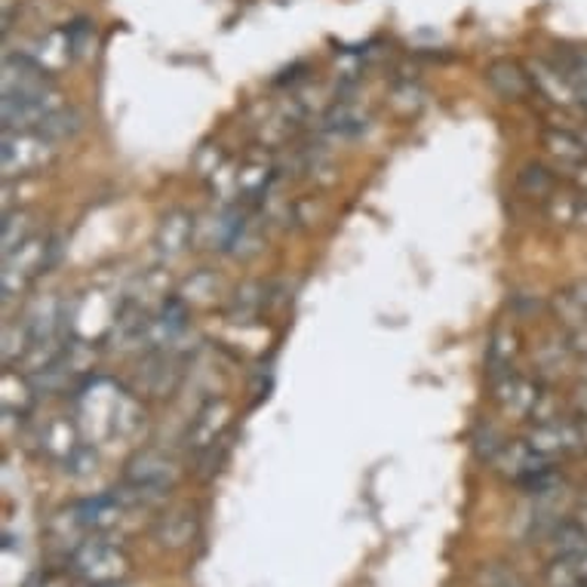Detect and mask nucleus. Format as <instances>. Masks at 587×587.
Listing matches in <instances>:
<instances>
[{
  "instance_id": "obj_18",
  "label": "nucleus",
  "mask_w": 587,
  "mask_h": 587,
  "mask_svg": "<svg viewBox=\"0 0 587 587\" xmlns=\"http://www.w3.org/2000/svg\"><path fill=\"white\" fill-rule=\"evenodd\" d=\"M25 56H32L34 63L41 65L44 71H49V75H56L59 68H65V65L71 63L75 56H71V44H68V32H47L44 37H37V41H32L29 44V49H25Z\"/></svg>"
},
{
  "instance_id": "obj_37",
  "label": "nucleus",
  "mask_w": 587,
  "mask_h": 587,
  "mask_svg": "<svg viewBox=\"0 0 587 587\" xmlns=\"http://www.w3.org/2000/svg\"><path fill=\"white\" fill-rule=\"evenodd\" d=\"M569 406L575 418H587V382H578V385L572 387Z\"/></svg>"
},
{
  "instance_id": "obj_11",
  "label": "nucleus",
  "mask_w": 587,
  "mask_h": 587,
  "mask_svg": "<svg viewBox=\"0 0 587 587\" xmlns=\"http://www.w3.org/2000/svg\"><path fill=\"white\" fill-rule=\"evenodd\" d=\"M191 240H194V216L188 210L176 206V210H170L167 216L160 218L155 234V247L163 262L182 259L188 249H191Z\"/></svg>"
},
{
  "instance_id": "obj_39",
  "label": "nucleus",
  "mask_w": 587,
  "mask_h": 587,
  "mask_svg": "<svg viewBox=\"0 0 587 587\" xmlns=\"http://www.w3.org/2000/svg\"><path fill=\"white\" fill-rule=\"evenodd\" d=\"M575 228L587 234V194H582V203H578V218H575Z\"/></svg>"
},
{
  "instance_id": "obj_22",
  "label": "nucleus",
  "mask_w": 587,
  "mask_h": 587,
  "mask_svg": "<svg viewBox=\"0 0 587 587\" xmlns=\"http://www.w3.org/2000/svg\"><path fill=\"white\" fill-rule=\"evenodd\" d=\"M578 203H582V191L560 185L554 194L544 201V218H548L554 228H575V218H578Z\"/></svg>"
},
{
  "instance_id": "obj_25",
  "label": "nucleus",
  "mask_w": 587,
  "mask_h": 587,
  "mask_svg": "<svg viewBox=\"0 0 587 587\" xmlns=\"http://www.w3.org/2000/svg\"><path fill=\"white\" fill-rule=\"evenodd\" d=\"M80 129H83V117H80L75 109L53 111L47 121L37 126V133H41V136H47L49 142H56V145H59V142L75 139Z\"/></svg>"
},
{
  "instance_id": "obj_27",
  "label": "nucleus",
  "mask_w": 587,
  "mask_h": 587,
  "mask_svg": "<svg viewBox=\"0 0 587 587\" xmlns=\"http://www.w3.org/2000/svg\"><path fill=\"white\" fill-rule=\"evenodd\" d=\"M218 295V278L216 274H210V271H201V274H194V278L188 280L185 290H182V298H185V305H213Z\"/></svg>"
},
{
  "instance_id": "obj_44",
  "label": "nucleus",
  "mask_w": 587,
  "mask_h": 587,
  "mask_svg": "<svg viewBox=\"0 0 587 587\" xmlns=\"http://www.w3.org/2000/svg\"><path fill=\"white\" fill-rule=\"evenodd\" d=\"M575 587H587V582H582V585H575Z\"/></svg>"
},
{
  "instance_id": "obj_5",
  "label": "nucleus",
  "mask_w": 587,
  "mask_h": 587,
  "mask_svg": "<svg viewBox=\"0 0 587 587\" xmlns=\"http://www.w3.org/2000/svg\"><path fill=\"white\" fill-rule=\"evenodd\" d=\"M234 418V403L228 397H210L203 403L201 409L194 413L191 425H188V449L191 452H210L213 447H218L225 440V431L232 428Z\"/></svg>"
},
{
  "instance_id": "obj_33",
  "label": "nucleus",
  "mask_w": 587,
  "mask_h": 587,
  "mask_svg": "<svg viewBox=\"0 0 587 587\" xmlns=\"http://www.w3.org/2000/svg\"><path fill=\"white\" fill-rule=\"evenodd\" d=\"M508 440H501V433L489 428V425H479L477 433H474V447H477L479 459H486V462H495V455L501 452Z\"/></svg>"
},
{
  "instance_id": "obj_1",
  "label": "nucleus",
  "mask_w": 587,
  "mask_h": 587,
  "mask_svg": "<svg viewBox=\"0 0 587 587\" xmlns=\"http://www.w3.org/2000/svg\"><path fill=\"white\" fill-rule=\"evenodd\" d=\"M78 416L95 428L102 437H133L145 425V409L133 394H126L109 379H93L78 397Z\"/></svg>"
},
{
  "instance_id": "obj_3",
  "label": "nucleus",
  "mask_w": 587,
  "mask_h": 587,
  "mask_svg": "<svg viewBox=\"0 0 587 587\" xmlns=\"http://www.w3.org/2000/svg\"><path fill=\"white\" fill-rule=\"evenodd\" d=\"M53 256H56V240L49 234H32L22 247L3 256V274H0L3 298H16L41 274H47Z\"/></svg>"
},
{
  "instance_id": "obj_30",
  "label": "nucleus",
  "mask_w": 587,
  "mask_h": 587,
  "mask_svg": "<svg viewBox=\"0 0 587 587\" xmlns=\"http://www.w3.org/2000/svg\"><path fill=\"white\" fill-rule=\"evenodd\" d=\"M554 65L572 80V83H587V47L563 49Z\"/></svg>"
},
{
  "instance_id": "obj_41",
  "label": "nucleus",
  "mask_w": 587,
  "mask_h": 587,
  "mask_svg": "<svg viewBox=\"0 0 587 587\" xmlns=\"http://www.w3.org/2000/svg\"><path fill=\"white\" fill-rule=\"evenodd\" d=\"M575 95H578V109L587 114V83H575Z\"/></svg>"
},
{
  "instance_id": "obj_36",
  "label": "nucleus",
  "mask_w": 587,
  "mask_h": 587,
  "mask_svg": "<svg viewBox=\"0 0 587 587\" xmlns=\"http://www.w3.org/2000/svg\"><path fill=\"white\" fill-rule=\"evenodd\" d=\"M529 418H532V421H556V418H563L560 416V400H556L548 387L541 391L539 403H535V409H532V416Z\"/></svg>"
},
{
  "instance_id": "obj_43",
  "label": "nucleus",
  "mask_w": 587,
  "mask_h": 587,
  "mask_svg": "<svg viewBox=\"0 0 587 587\" xmlns=\"http://www.w3.org/2000/svg\"><path fill=\"white\" fill-rule=\"evenodd\" d=\"M575 133H578V139L585 142V148H587V124L582 126V129H575Z\"/></svg>"
},
{
  "instance_id": "obj_32",
  "label": "nucleus",
  "mask_w": 587,
  "mask_h": 587,
  "mask_svg": "<svg viewBox=\"0 0 587 587\" xmlns=\"http://www.w3.org/2000/svg\"><path fill=\"white\" fill-rule=\"evenodd\" d=\"M222 167H225V155H222L218 145H203L201 151L194 155V170L201 179H213Z\"/></svg>"
},
{
  "instance_id": "obj_23",
  "label": "nucleus",
  "mask_w": 587,
  "mask_h": 587,
  "mask_svg": "<svg viewBox=\"0 0 587 587\" xmlns=\"http://www.w3.org/2000/svg\"><path fill=\"white\" fill-rule=\"evenodd\" d=\"M274 172H271V163L268 160H247L244 167H237V191L240 197H262L268 185H271Z\"/></svg>"
},
{
  "instance_id": "obj_45",
  "label": "nucleus",
  "mask_w": 587,
  "mask_h": 587,
  "mask_svg": "<svg viewBox=\"0 0 587 587\" xmlns=\"http://www.w3.org/2000/svg\"><path fill=\"white\" fill-rule=\"evenodd\" d=\"M109 587H124V582H121V585H109Z\"/></svg>"
},
{
  "instance_id": "obj_40",
  "label": "nucleus",
  "mask_w": 587,
  "mask_h": 587,
  "mask_svg": "<svg viewBox=\"0 0 587 587\" xmlns=\"http://www.w3.org/2000/svg\"><path fill=\"white\" fill-rule=\"evenodd\" d=\"M578 425V443H582V452H587V418H575Z\"/></svg>"
},
{
  "instance_id": "obj_16",
  "label": "nucleus",
  "mask_w": 587,
  "mask_h": 587,
  "mask_svg": "<svg viewBox=\"0 0 587 587\" xmlns=\"http://www.w3.org/2000/svg\"><path fill=\"white\" fill-rule=\"evenodd\" d=\"M194 535H197V513L191 508L167 510L155 526V541L160 548H170V551L188 548Z\"/></svg>"
},
{
  "instance_id": "obj_10",
  "label": "nucleus",
  "mask_w": 587,
  "mask_h": 587,
  "mask_svg": "<svg viewBox=\"0 0 587 587\" xmlns=\"http://www.w3.org/2000/svg\"><path fill=\"white\" fill-rule=\"evenodd\" d=\"M126 505L121 501V495L117 493H105V495H95V498H83L80 505L71 508V523L78 526L80 532H93V535H102V532H109L114 526L121 523V517H124Z\"/></svg>"
},
{
  "instance_id": "obj_17",
  "label": "nucleus",
  "mask_w": 587,
  "mask_h": 587,
  "mask_svg": "<svg viewBox=\"0 0 587 587\" xmlns=\"http://www.w3.org/2000/svg\"><path fill=\"white\" fill-rule=\"evenodd\" d=\"M520 357V336L513 326H498L486 341V370H489V382L501 379L513 372V363Z\"/></svg>"
},
{
  "instance_id": "obj_28",
  "label": "nucleus",
  "mask_w": 587,
  "mask_h": 587,
  "mask_svg": "<svg viewBox=\"0 0 587 587\" xmlns=\"http://www.w3.org/2000/svg\"><path fill=\"white\" fill-rule=\"evenodd\" d=\"M551 311L556 314V320L566 326V329H578V326L587 324V311L578 305V298L572 295V290H563V293L554 295L551 302Z\"/></svg>"
},
{
  "instance_id": "obj_12",
  "label": "nucleus",
  "mask_w": 587,
  "mask_h": 587,
  "mask_svg": "<svg viewBox=\"0 0 587 587\" xmlns=\"http://www.w3.org/2000/svg\"><path fill=\"white\" fill-rule=\"evenodd\" d=\"M529 75H532V87L541 99H548L551 105L563 111H578V95H575V83H572L554 63H544L535 59L529 65Z\"/></svg>"
},
{
  "instance_id": "obj_6",
  "label": "nucleus",
  "mask_w": 587,
  "mask_h": 587,
  "mask_svg": "<svg viewBox=\"0 0 587 587\" xmlns=\"http://www.w3.org/2000/svg\"><path fill=\"white\" fill-rule=\"evenodd\" d=\"M59 109L65 105L56 87L29 95H3V129H37Z\"/></svg>"
},
{
  "instance_id": "obj_35",
  "label": "nucleus",
  "mask_w": 587,
  "mask_h": 587,
  "mask_svg": "<svg viewBox=\"0 0 587 587\" xmlns=\"http://www.w3.org/2000/svg\"><path fill=\"white\" fill-rule=\"evenodd\" d=\"M210 185H213V194L222 197V201H228L232 194H240V191H237V167L225 163V167L210 179Z\"/></svg>"
},
{
  "instance_id": "obj_21",
  "label": "nucleus",
  "mask_w": 587,
  "mask_h": 587,
  "mask_svg": "<svg viewBox=\"0 0 587 587\" xmlns=\"http://www.w3.org/2000/svg\"><path fill=\"white\" fill-rule=\"evenodd\" d=\"M34 394H37V387L29 375L13 370L7 372L3 375V416H29V409L34 406Z\"/></svg>"
},
{
  "instance_id": "obj_20",
  "label": "nucleus",
  "mask_w": 587,
  "mask_h": 587,
  "mask_svg": "<svg viewBox=\"0 0 587 587\" xmlns=\"http://www.w3.org/2000/svg\"><path fill=\"white\" fill-rule=\"evenodd\" d=\"M517 188H520V194L532 197V201H548L560 188V179L551 167H544L539 160H529L517 172Z\"/></svg>"
},
{
  "instance_id": "obj_34",
  "label": "nucleus",
  "mask_w": 587,
  "mask_h": 587,
  "mask_svg": "<svg viewBox=\"0 0 587 587\" xmlns=\"http://www.w3.org/2000/svg\"><path fill=\"white\" fill-rule=\"evenodd\" d=\"M479 587H523L517 578V572L505 569V566H489L479 572Z\"/></svg>"
},
{
  "instance_id": "obj_8",
  "label": "nucleus",
  "mask_w": 587,
  "mask_h": 587,
  "mask_svg": "<svg viewBox=\"0 0 587 587\" xmlns=\"http://www.w3.org/2000/svg\"><path fill=\"white\" fill-rule=\"evenodd\" d=\"M176 477H179V467H176L170 455H163L157 449H142L139 455H133L129 464H126L124 483H133V486L148 489V493L167 495Z\"/></svg>"
},
{
  "instance_id": "obj_2",
  "label": "nucleus",
  "mask_w": 587,
  "mask_h": 587,
  "mask_svg": "<svg viewBox=\"0 0 587 587\" xmlns=\"http://www.w3.org/2000/svg\"><path fill=\"white\" fill-rule=\"evenodd\" d=\"M68 569L78 582L90 587L121 585L129 575V556L114 541L87 539L75 548V554L68 560Z\"/></svg>"
},
{
  "instance_id": "obj_4",
  "label": "nucleus",
  "mask_w": 587,
  "mask_h": 587,
  "mask_svg": "<svg viewBox=\"0 0 587 587\" xmlns=\"http://www.w3.org/2000/svg\"><path fill=\"white\" fill-rule=\"evenodd\" d=\"M56 157V142H49L47 136H41L37 129H3V179H25L34 176L37 170H44L49 160Z\"/></svg>"
},
{
  "instance_id": "obj_26",
  "label": "nucleus",
  "mask_w": 587,
  "mask_h": 587,
  "mask_svg": "<svg viewBox=\"0 0 587 587\" xmlns=\"http://www.w3.org/2000/svg\"><path fill=\"white\" fill-rule=\"evenodd\" d=\"M363 126H366V117L351 102L332 105V111L324 117V129L336 133V136H357V133H363Z\"/></svg>"
},
{
  "instance_id": "obj_19",
  "label": "nucleus",
  "mask_w": 587,
  "mask_h": 587,
  "mask_svg": "<svg viewBox=\"0 0 587 587\" xmlns=\"http://www.w3.org/2000/svg\"><path fill=\"white\" fill-rule=\"evenodd\" d=\"M551 554L563 556V560H578L587 556V529L578 520H556L551 526Z\"/></svg>"
},
{
  "instance_id": "obj_13",
  "label": "nucleus",
  "mask_w": 587,
  "mask_h": 587,
  "mask_svg": "<svg viewBox=\"0 0 587 587\" xmlns=\"http://www.w3.org/2000/svg\"><path fill=\"white\" fill-rule=\"evenodd\" d=\"M37 443H41V452L47 455L49 462L65 464L75 452L80 449V431L78 425L71 421L68 416H53L41 425L37 431Z\"/></svg>"
},
{
  "instance_id": "obj_46",
  "label": "nucleus",
  "mask_w": 587,
  "mask_h": 587,
  "mask_svg": "<svg viewBox=\"0 0 587 587\" xmlns=\"http://www.w3.org/2000/svg\"><path fill=\"white\" fill-rule=\"evenodd\" d=\"M585 501H587V486H585Z\"/></svg>"
},
{
  "instance_id": "obj_42",
  "label": "nucleus",
  "mask_w": 587,
  "mask_h": 587,
  "mask_svg": "<svg viewBox=\"0 0 587 587\" xmlns=\"http://www.w3.org/2000/svg\"><path fill=\"white\" fill-rule=\"evenodd\" d=\"M575 520L587 529V501H582V508H578V513H575Z\"/></svg>"
},
{
  "instance_id": "obj_24",
  "label": "nucleus",
  "mask_w": 587,
  "mask_h": 587,
  "mask_svg": "<svg viewBox=\"0 0 587 587\" xmlns=\"http://www.w3.org/2000/svg\"><path fill=\"white\" fill-rule=\"evenodd\" d=\"M32 234H34V216L29 210H7V213H3V232H0L3 256H10L13 249L22 247Z\"/></svg>"
},
{
  "instance_id": "obj_38",
  "label": "nucleus",
  "mask_w": 587,
  "mask_h": 587,
  "mask_svg": "<svg viewBox=\"0 0 587 587\" xmlns=\"http://www.w3.org/2000/svg\"><path fill=\"white\" fill-rule=\"evenodd\" d=\"M569 290H572V295L578 298V305H582V308L587 311V278L575 280V283H572Z\"/></svg>"
},
{
  "instance_id": "obj_9",
  "label": "nucleus",
  "mask_w": 587,
  "mask_h": 587,
  "mask_svg": "<svg viewBox=\"0 0 587 587\" xmlns=\"http://www.w3.org/2000/svg\"><path fill=\"white\" fill-rule=\"evenodd\" d=\"M529 447L539 452L541 459L554 462L569 452H582L578 443V425L575 418H556V421H532V428L523 437Z\"/></svg>"
},
{
  "instance_id": "obj_14",
  "label": "nucleus",
  "mask_w": 587,
  "mask_h": 587,
  "mask_svg": "<svg viewBox=\"0 0 587 587\" xmlns=\"http://www.w3.org/2000/svg\"><path fill=\"white\" fill-rule=\"evenodd\" d=\"M486 83L501 99H508V102H523L535 90L532 87V75L520 63H513V59H498V63L489 65L486 68Z\"/></svg>"
},
{
  "instance_id": "obj_31",
  "label": "nucleus",
  "mask_w": 587,
  "mask_h": 587,
  "mask_svg": "<svg viewBox=\"0 0 587 587\" xmlns=\"http://www.w3.org/2000/svg\"><path fill=\"white\" fill-rule=\"evenodd\" d=\"M95 467H99V455H95V449L90 447V443H80L78 452L63 464L65 474L75 479L90 477V474H95Z\"/></svg>"
},
{
  "instance_id": "obj_7",
  "label": "nucleus",
  "mask_w": 587,
  "mask_h": 587,
  "mask_svg": "<svg viewBox=\"0 0 587 587\" xmlns=\"http://www.w3.org/2000/svg\"><path fill=\"white\" fill-rule=\"evenodd\" d=\"M489 385H493L495 406H498L505 416L513 418L532 416V409H535V403H539L541 391H544V385H541L539 379L523 375V372H508V375L495 379Z\"/></svg>"
},
{
  "instance_id": "obj_29",
  "label": "nucleus",
  "mask_w": 587,
  "mask_h": 587,
  "mask_svg": "<svg viewBox=\"0 0 587 587\" xmlns=\"http://www.w3.org/2000/svg\"><path fill=\"white\" fill-rule=\"evenodd\" d=\"M68 44H71V56L75 59H87L95 47V29L93 22H87V19H78V22H71L68 29Z\"/></svg>"
},
{
  "instance_id": "obj_15",
  "label": "nucleus",
  "mask_w": 587,
  "mask_h": 587,
  "mask_svg": "<svg viewBox=\"0 0 587 587\" xmlns=\"http://www.w3.org/2000/svg\"><path fill=\"white\" fill-rule=\"evenodd\" d=\"M541 145H544L548 157L554 160L556 170L572 172L578 163H585L587 160L585 142L578 139L575 129H566V126H548V129L541 133Z\"/></svg>"
}]
</instances>
